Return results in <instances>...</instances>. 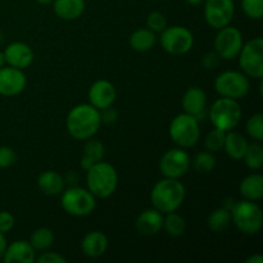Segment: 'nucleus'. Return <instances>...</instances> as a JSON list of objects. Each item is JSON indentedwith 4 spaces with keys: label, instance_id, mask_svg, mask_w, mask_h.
I'll return each instance as SVG.
<instances>
[{
    "label": "nucleus",
    "instance_id": "f257e3e1",
    "mask_svg": "<svg viewBox=\"0 0 263 263\" xmlns=\"http://www.w3.org/2000/svg\"><path fill=\"white\" fill-rule=\"evenodd\" d=\"M102 126L100 112L91 104L74 105L67 115L66 127L69 135L80 141L94 138Z\"/></svg>",
    "mask_w": 263,
    "mask_h": 263
},
{
    "label": "nucleus",
    "instance_id": "f03ea898",
    "mask_svg": "<svg viewBox=\"0 0 263 263\" xmlns=\"http://www.w3.org/2000/svg\"><path fill=\"white\" fill-rule=\"evenodd\" d=\"M186 197V189L180 179L163 177L153 186L151 192V202L153 208L163 215L175 212L181 207Z\"/></svg>",
    "mask_w": 263,
    "mask_h": 263
},
{
    "label": "nucleus",
    "instance_id": "7ed1b4c3",
    "mask_svg": "<svg viewBox=\"0 0 263 263\" xmlns=\"http://www.w3.org/2000/svg\"><path fill=\"white\" fill-rule=\"evenodd\" d=\"M117 186L118 174L108 162H98L86 171V187L97 199L109 198L115 194Z\"/></svg>",
    "mask_w": 263,
    "mask_h": 263
},
{
    "label": "nucleus",
    "instance_id": "20e7f679",
    "mask_svg": "<svg viewBox=\"0 0 263 263\" xmlns=\"http://www.w3.org/2000/svg\"><path fill=\"white\" fill-rule=\"evenodd\" d=\"M231 220L244 235H256L263 226V213L257 202L241 199L231 210Z\"/></svg>",
    "mask_w": 263,
    "mask_h": 263
},
{
    "label": "nucleus",
    "instance_id": "39448f33",
    "mask_svg": "<svg viewBox=\"0 0 263 263\" xmlns=\"http://www.w3.org/2000/svg\"><path fill=\"white\" fill-rule=\"evenodd\" d=\"M241 115L243 112L239 100L222 97L213 102L208 110V117L213 127L225 133L234 130L240 123Z\"/></svg>",
    "mask_w": 263,
    "mask_h": 263
},
{
    "label": "nucleus",
    "instance_id": "423d86ee",
    "mask_svg": "<svg viewBox=\"0 0 263 263\" xmlns=\"http://www.w3.org/2000/svg\"><path fill=\"white\" fill-rule=\"evenodd\" d=\"M168 134L171 140L180 148H193L200 139L199 120L185 112L180 113L170 123Z\"/></svg>",
    "mask_w": 263,
    "mask_h": 263
},
{
    "label": "nucleus",
    "instance_id": "0eeeda50",
    "mask_svg": "<svg viewBox=\"0 0 263 263\" xmlns=\"http://www.w3.org/2000/svg\"><path fill=\"white\" fill-rule=\"evenodd\" d=\"M61 204L66 213L73 217H86L97 208V198L87 187L71 186L62 192Z\"/></svg>",
    "mask_w": 263,
    "mask_h": 263
},
{
    "label": "nucleus",
    "instance_id": "6e6552de",
    "mask_svg": "<svg viewBox=\"0 0 263 263\" xmlns=\"http://www.w3.org/2000/svg\"><path fill=\"white\" fill-rule=\"evenodd\" d=\"M215 90L220 97L240 100L251 90V81L241 71H223L216 77Z\"/></svg>",
    "mask_w": 263,
    "mask_h": 263
},
{
    "label": "nucleus",
    "instance_id": "1a4fd4ad",
    "mask_svg": "<svg viewBox=\"0 0 263 263\" xmlns=\"http://www.w3.org/2000/svg\"><path fill=\"white\" fill-rule=\"evenodd\" d=\"M236 58L246 76L261 80L263 77V39L254 37L243 44Z\"/></svg>",
    "mask_w": 263,
    "mask_h": 263
},
{
    "label": "nucleus",
    "instance_id": "9d476101",
    "mask_svg": "<svg viewBox=\"0 0 263 263\" xmlns=\"http://www.w3.org/2000/svg\"><path fill=\"white\" fill-rule=\"evenodd\" d=\"M161 46L171 55H182L194 46V35L185 26H167L161 32Z\"/></svg>",
    "mask_w": 263,
    "mask_h": 263
},
{
    "label": "nucleus",
    "instance_id": "9b49d317",
    "mask_svg": "<svg viewBox=\"0 0 263 263\" xmlns=\"http://www.w3.org/2000/svg\"><path fill=\"white\" fill-rule=\"evenodd\" d=\"M243 44L244 40L240 30L231 25L220 28L213 41L215 51L223 61L235 59Z\"/></svg>",
    "mask_w": 263,
    "mask_h": 263
},
{
    "label": "nucleus",
    "instance_id": "f8f14e48",
    "mask_svg": "<svg viewBox=\"0 0 263 263\" xmlns=\"http://www.w3.org/2000/svg\"><path fill=\"white\" fill-rule=\"evenodd\" d=\"M192 167V158L184 148L168 149L159 161V171L163 177L181 179Z\"/></svg>",
    "mask_w": 263,
    "mask_h": 263
},
{
    "label": "nucleus",
    "instance_id": "ddd939ff",
    "mask_svg": "<svg viewBox=\"0 0 263 263\" xmlns=\"http://www.w3.org/2000/svg\"><path fill=\"white\" fill-rule=\"evenodd\" d=\"M204 20L208 26L215 30L229 26L235 14L234 0H204Z\"/></svg>",
    "mask_w": 263,
    "mask_h": 263
},
{
    "label": "nucleus",
    "instance_id": "4468645a",
    "mask_svg": "<svg viewBox=\"0 0 263 263\" xmlns=\"http://www.w3.org/2000/svg\"><path fill=\"white\" fill-rule=\"evenodd\" d=\"M27 85L23 69L14 68L10 66H4L0 68V95L3 97H17Z\"/></svg>",
    "mask_w": 263,
    "mask_h": 263
},
{
    "label": "nucleus",
    "instance_id": "2eb2a0df",
    "mask_svg": "<svg viewBox=\"0 0 263 263\" xmlns=\"http://www.w3.org/2000/svg\"><path fill=\"white\" fill-rule=\"evenodd\" d=\"M87 97H89V104L102 110L115 104L116 98H117V90L112 82L102 79L95 81L90 86Z\"/></svg>",
    "mask_w": 263,
    "mask_h": 263
},
{
    "label": "nucleus",
    "instance_id": "dca6fc26",
    "mask_svg": "<svg viewBox=\"0 0 263 263\" xmlns=\"http://www.w3.org/2000/svg\"><path fill=\"white\" fill-rule=\"evenodd\" d=\"M4 57L7 66L14 67L18 69H26L32 64L35 54L28 44L22 41H14L7 45L4 49Z\"/></svg>",
    "mask_w": 263,
    "mask_h": 263
},
{
    "label": "nucleus",
    "instance_id": "f3484780",
    "mask_svg": "<svg viewBox=\"0 0 263 263\" xmlns=\"http://www.w3.org/2000/svg\"><path fill=\"white\" fill-rule=\"evenodd\" d=\"M181 105L185 113L194 116L199 120L200 116L207 109V94L199 86L189 87L182 95Z\"/></svg>",
    "mask_w": 263,
    "mask_h": 263
},
{
    "label": "nucleus",
    "instance_id": "a211bd4d",
    "mask_svg": "<svg viewBox=\"0 0 263 263\" xmlns=\"http://www.w3.org/2000/svg\"><path fill=\"white\" fill-rule=\"evenodd\" d=\"M163 213L156 208L145 210L136 217L135 228L140 235L154 236L163 229Z\"/></svg>",
    "mask_w": 263,
    "mask_h": 263
},
{
    "label": "nucleus",
    "instance_id": "6ab92c4d",
    "mask_svg": "<svg viewBox=\"0 0 263 263\" xmlns=\"http://www.w3.org/2000/svg\"><path fill=\"white\" fill-rule=\"evenodd\" d=\"M108 238L104 233L98 230L89 231L81 240V251L87 258L97 259L104 256L108 249Z\"/></svg>",
    "mask_w": 263,
    "mask_h": 263
},
{
    "label": "nucleus",
    "instance_id": "aec40b11",
    "mask_svg": "<svg viewBox=\"0 0 263 263\" xmlns=\"http://www.w3.org/2000/svg\"><path fill=\"white\" fill-rule=\"evenodd\" d=\"M5 263H33L36 261V251L27 240H15L8 244L3 256Z\"/></svg>",
    "mask_w": 263,
    "mask_h": 263
},
{
    "label": "nucleus",
    "instance_id": "412c9836",
    "mask_svg": "<svg viewBox=\"0 0 263 263\" xmlns=\"http://www.w3.org/2000/svg\"><path fill=\"white\" fill-rule=\"evenodd\" d=\"M54 14L63 21H74L85 12V0H53Z\"/></svg>",
    "mask_w": 263,
    "mask_h": 263
},
{
    "label": "nucleus",
    "instance_id": "4be33fe9",
    "mask_svg": "<svg viewBox=\"0 0 263 263\" xmlns=\"http://www.w3.org/2000/svg\"><path fill=\"white\" fill-rule=\"evenodd\" d=\"M239 193L243 199L258 202L263 198V176L261 174H251L239 184Z\"/></svg>",
    "mask_w": 263,
    "mask_h": 263
},
{
    "label": "nucleus",
    "instance_id": "5701e85b",
    "mask_svg": "<svg viewBox=\"0 0 263 263\" xmlns=\"http://www.w3.org/2000/svg\"><path fill=\"white\" fill-rule=\"evenodd\" d=\"M37 186L45 195H59L64 190L66 180L57 171H44L37 177Z\"/></svg>",
    "mask_w": 263,
    "mask_h": 263
},
{
    "label": "nucleus",
    "instance_id": "b1692460",
    "mask_svg": "<svg viewBox=\"0 0 263 263\" xmlns=\"http://www.w3.org/2000/svg\"><path fill=\"white\" fill-rule=\"evenodd\" d=\"M104 154H105L104 144L94 138L89 139V140L85 141L84 152H82L80 166H81L82 170L87 171V170H89L90 167L94 166L95 163L103 161Z\"/></svg>",
    "mask_w": 263,
    "mask_h": 263
},
{
    "label": "nucleus",
    "instance_id": "393cba45",
    "mask_svg": "<svg viewBox=\"0 0 263 263\" xmlns=\"http://www.w3.org/2000/svg\"><path fill=\"white\" fill-rule=\"evenodd\" d=\"M248 148V141L241 135L240 133L231 130L226 133L225 144H223V151L226 152L229 157L234 161H241Z\"/></svg>",
    "mask_w": 263,
    "mask_h": 263
},
{
    "label": "nucleus",
    "instance_id": "a878e982",
    "mask_svg": "<svg viewBox=\"0 0 263 263\" xmlns=\"http://www.w3.org/2000/svg\"><path fill=\"white\" fill-rule=\"evenodd\" d=\"M157 43V33L149 30L148 27L138 28L131 33L128 39V44L133 48V50L138 53H146L152 50Z\"/></svg>",
    "mask_w": 263,
    "mask_h": 263
},
{
    "label": "nucleus",
    "instance_id": "bb28decb",
    "mask_svg": "<svg viewBox=\"0 0 263 263\" xmlns=\"http://www.w3.org/2000/svg\"><path fill=\"white\" fill-rule=\"evenodd\" d=\"M231 223V212L223 207L212 211L207 218L208 229L213 233H223Z\"/></svg>",
    "mask_w": 263,
    "mask_h": 263
},
{
    "label": "nucleus",
    "instance_id": "cd10ccee",
    "mask_svg": "<svg viewBox=\"0 0 263 263\" xmlns=\"http://www.w3.org/2000/svg\"><path fill=\"white\" fill-rule=\"evenodd\" d=\"M30 244L33 247L35 251H48L55 241V235L53 231L48 228H39L31 234Z\"/></svg>",
    "mask_w": 263,
    "mask_h": 263
},
{
    "label": "nucleus",
    "instance_id": "c85d7f7f",
    "mask_svg": "<svg viewBox=\"0 0 263 263\" xmlns=\"http://www.w3.org/2000/svg\"><path fill=\"white\" fill-rule=\"evenodd\" d=\"M163 229L167 235L172 238H179L184 235L186 230V222H185V218L175 211V212L166 213L163 217Z\"/></svg>",
    "mask_w": 263,
    "mask_h": 263
},
{
    "label": "nucleus",
    "instance_id": "c756f323",
    "mask_svg": "<svg viewBox=\"0 0 263 263\" xmlns=\"http://www.w3.org/2000/svg\"><path fill=\"white\" fill-rule=\"evenodd\" d=\"M243 161L246 166L252 171H258L263 166V146L259 141L248 144L246 153H244Z\"/></svg>",
    "mask_w": 263,
    "mask_h": 263
},
{
    "label": "nucleus",
    "instance_id": "7c9ffc66",
    "mask_svg": "<svg viewBox=\"0 0 263 263\" xmlns=\"http://www.w3.org/2000/svg\"><path fill=\"white\" fill-rule=\"evenodd\" d=\"M216 164H217V161H216L215 153H211L208 151L199 152L192 159L193 168L198 174H210L216 168Z\"/></svg>",
    "mask_w": 263,
    "mask_h": 263
},
{
    "label": "nucleus",
    "instance_id": "2f4dec72",
    "mask_svg": "<svg viewBox=\"0 0 263 263\" xmlns=\"http://www.w3.org/2000/svg\"><path fill=\"white\" fill-rule=\"evenodd\" d=\"M225 138L226 133L225 131H221L218 128L213 127V130H211L210 133L205 135L204 139V145L205 149L211 153H217V152L222 151L223 144H225Z\"/></svg>",
    "mask_w": 263,
    "mask_h": 263
},
{
    "label": "nucleus",
    "instance_id": "473e14b6",
    "mask_svg": "<svg viewBox=\"0 0 263 263\" xmlns=\"http://www.w3.org/2000/svg\"><path fill=\"white\" fill-rule=\"evenodd\" d=\"M246 130L248 133L249 138L254 141H263V116L261 113L251 116L246 123Z\"/></svg>",
    "mask_w": 263,
    "mask_h": 263
},
{
    "label": "nucleus",
    "instance_id": "72a5a7b5",
    "mask_svg": "<svg viewBox=\"0 0 263 263\" xmlns=\"http://www.w3.org/2000/svg\"><path fill=\"white\" fill-rule=\"evenodd\" d=\"M240 5L247 17L254 21L262 20L263 0H241Z\"/></svg>",
    "mask_w": 263,
    "mask_h": 263
},
{
    "label": "nucleus",
    "instance_id": "f704fd0d",
    "mask_svg": "<svg viewBox=\"0 0 263 263\" xmlns=\"http://www.w3.org/2000/svg\"><path fill=\"white\" fill-rule=\"evenodd\" d=\"M167 26H168V23H167V18L164 17L163 13L152 12L146 17V27L153 32H162Z\"/></svg>",
    "mask_w": 263,
    "mask_h": 263
},
{
    "label": "nucleus",
    "instance_id": "c9c22d12",
    "mask_svg": "<svg viewBox=\"0 0 263 263\" xmlns=\"http://www.w3.org/2000/svg\"><path fill=\"white\" fill-rule=\"evenodd\" d=\"M17 162V153L10 146H0V168H9Z\"/></svg>",
    "mask_w": 263,
    "mask_h": 263
},
{
    "label": "nucleus",
    "instance_id": "e433bc0d",
    "mask_svg": "<svg viewBox=\"0 0 263 263\" xmlns=\"http://www.w3.org/2000/svg\"><path fill=\"white\" fill-rule=\"evenodd\" d=\"M14 216L8 211H0V233L8 234L14 228Z\"/></svg>",
    "mask_w": 263,
    "mask_h": 263
},
{
    "label": "nucleus",
    "instance_id": "4c0bfd02",
    "mask_svg": "<svg viewBox=\"0 0 263 263\" xmlns=\"http://www.w3.org/2000/svg\"><path fill=\"white\" fill-rule=\"evenodd\" d=\"M36 261L39 263H66L67 259L62 254L57 253V252L44 251V253L36 257Z\"/></svg>",
    "mask_w": 263,
    "mask_h": 263
},
{
    "label": "nucleus",
    "instance_id": "58836bf2",
    "mask_svg": "<svg viewBox=\"0 0 263 263\" xmlns=\"http://www.w3.org/2000/svg\"><path fill=\"white\" fill-rule=\"evenodd\" d=\"M220 61L221 58L218 57V54L216 53V51H210V53H205L204 55L202 57L200 63H202V66L204 67L205 69H213L218 66Z\"/></svg>",
    "mask_w": 263,
    "mask_h": 263
},
{
    "label": "nucleus",
    "instance_id": "ea45409f",
    "mask_svg": "<svg viewBox=\"0 0 263 263\" xmlns=\"http://www.w3.org/2000/svg\"><path fill=\"white\" fill-rule=\"evenodd\" d=\"M100 112V121L102 123H105V125H113L116 121L118 120V112L112 107L104 108V109L99 110Z\"/></svg>",
    "mask_w": 263,
    "mask_h": 263
},
{
    "label": "nucleus",
    "instance_id": "a19ab883",
    "mask_svg": "<svg viewBox=\"0 0 263 263\" xmlns=\"http://www.w3.org/2000/svg\"><path fill=\"white\" fill-rule=\"evenodd\" d=\"M7 246H8V241H7V238H5V234L0 233V259H3V256H4Z\"/></svg>",
    "mask_w": 263,
    "mask_h": 263
},
{
    "label": "nucleus",
    "instance_id": "79ce46f5",
    "mask_svg": "<svg viewBox=\"0 0 263 263\" xmlns=\"http://www.w3.org/2000/svg\"><path fill=\"white\" fill-rule=\"evenodd\" d=\"M246 262L247 263H263V256L259 253H256L253 254V256L248 257Z\"/></svg>",
    "mask_w": 263,
    "mask_h": 263
},
{
    "label": "nucleus",
    "instance_id": "37998d69",
    "mask_svg": "<svg viewBox=\"0 0 263 263\" xmlns=\"http://www.w3.org/2000/svg\"><path fill=\"white\" fill-rule=\"evenodd\" d=\"M185 2H186L187 4L194 5V7H197V5L203 4V2H204V0H185Z\"/></svg>",
    "mask_w": 263,
    "mask_h": 263
},
{
    "label": "nucleus",
    "instance_id": "c03bdc74",
    "mask_svg": "<svg viewBox=\"0 0 263 263\" xmlns=\"http://www.w3.org/2000/svg\"><path fill=\"white\" fill-rule=\"evenodd\" d=\"M4 66H7V63H5V57H4V53L0 51V68Z\"/></svg>",
    "mask_w": 263,
    "mask_h": 263
},
{
    "label": "nucleus",
    "instance_id": "a18cd8bd",
    "mask_svg": "<svg viewBox=\"0 0 263 263\" xmlns=\"http://www.w3.org/2000/svg\"><path fill=\"white\" fill-rule=\"evenodd\" d=\"M35 2L39 3V4H41V5H49L53 3V0H35Z\"/></svg>",
    "mask_w": 263,
    "mask_h": 263
}]
</instances>
